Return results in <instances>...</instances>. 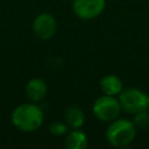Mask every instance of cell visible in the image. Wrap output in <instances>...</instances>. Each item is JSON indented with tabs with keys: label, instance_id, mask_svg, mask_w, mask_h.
Masks as SVG:
<instances>
[{
	"label": "cell",
	"instance_id": "1",
	"mask_svg": "<svg viewBox=\"0 0 149 149\" xmlns=\"http://www.w3.org/2000/svg\"><path fill=\"white\" fill-rule=\"evenodd\" d=\"M10 120L14 127L19 130L31 133L37 130L43 125L44 113L36 102L21 104L12 112Z\"/></svg>",
	"mask_w": 149,
	"mask_h": 149
},
{
	"label": "cell",
	"instance_id": "2",
	"mask_svg": "<svg viewBox=\"0 0 149 149\" xmlns=\"http://www.w3.org/2000/svg\"><path fill=\"white\" fill-rule=\"evenodd\" d=\"M105 135L109 146L115 148H125L135 140L136 126L128 119L118 118L108 122Z\"/></svg>",
	"mask_w": 149,
	"mask_h": 149
},
{
	"label": "cell",
	"instance_id": "3",
	"mask_svg": "<svg viewBox=\"0 0 149 149\" xmlns=\"http://www.w3.org/2000/svg\"><path fill=\"white\" fill-rule=\"evenodd\" d=\"M122 112L134 115L139 112L149 109V94L137 87L123 88L118 95Z\"/></svg>",
	"mask_w": 149,
	"mask_h": 149
},
{
	"label": "cell",
	"instance_id": "4",
	"mask_svg": "<svg viewBox=\"0 0 149 149\" xmlns=\"http://www.w3.org/2000/svg\"><path fill=\"white\" fill-rule=\"evenodd\" d=\"M121 105L114 95L102 94L98 97L92 105L93 115L101 122H111L118 119L121 114Z\"/></svg>",
	"mask_w": 149,
	"mask_h": 149
},
{
	"label": "cell",
	"instance_id": "5",
	"mask_svg": "<svg viewBox=\"0 0 149 149\" xmlns=\"http://www.w3.org/2000/svg\"><path fill=\"white\" fill-rule=\"evenodd\" d=\"M106 7V0H72V10L74 15L84 21H90L102 14Z\"/></svg>",
	"mask_w": 149,
	"mask_h": 149
},
{
	"label": "cell",
	"instance_id": "6",
	"mask_svg": "<svg viewBox=\"0 0 149 149\" xmlns=\"http://www.w3.org/2000/svg\"><path fill=\"white\" fill-rule=\"evenodd\" d=\"M33 31L35 36L42 41L52 38L57 31V21L49 13L38 14L33 21Z\"/></svg>",
	"mask_w": 149,
	"mask_h": 149
},
{
	"label": "cell",
	"instance_id": "7",
	"mask_svg": "<svg viewBox=\"0 0 149 149\" xmlns=\"http://www.w3.org/2000/svg\"><path fill=\"white\" fill-rule=\"evenodd\" d=\"M48 93V85L42 78H31L26 84V95L31 102L42 101Z\"/></svg>",
	"mask_w": 149,
	"mask_h": 149
},
{
	"label": "cell",
	"instance_id": "8",
	"mask_svg": "<svg viewBox=\"0 0 149 149\" xmlns=\"http://www.w3.org/2000/svg\"><path fill=\"white\" fill-rule=\"evenodd\" d=\"M102 94L118 97L123 90V83L116 74H106L100 79L99 83Z\"/></svg>",
	"mask_w": 149,
	"mask_h": 149
},
{
	"label": "cell",
	"instance_id": "9",
	"mask_svg": "<svg viewBox=\"0 0 149 149\" xmlns=\"http://www.w3.org/2000/svg\"><path fill=\"white\" fill-rule=\"evenodd\" d=\"M87 146V135L80 128H72V130L68 132L65 137V147L68 149H86Z\"/></svg>",
	"mask_w": 149,
	"mask_h": 149
},
{
	"label": "cell",
	"instance_id": "10",
	"mask_svg": "<svg viewBox=\"0 0 149 149\" xmlns=\"http://www.w3.org/2000/svg\"><path fill=\"white\" fill-rule=\"evenodd\" d=\"M64 119L70 128H81L85 123V114L77 106L68 107L64 112Z\"/></svg>",
	"mask_w": 149,
	"mask_h": 149
},
{
	"label": "cell",
	"instance_id": "11",
	"mask_svg": "<svg viewBox=\"0 0 149 149\" xmlns=\"http://www.w3.org/2000/svg\"><path fill=\"white\" fill-rule=\"evenodd\" d=\"M69 125L66 122H62V121H55L50 125L49 127V130L52 135H56V136H63V135H66L68 132H69Z\"/></svg>",
	"mask_w": 149,
	"mask_h": 149
},
{
	"label": "cell",
	"instance_id": "12",
	"mask_svg": "<svg viewBox=\"0 0 149 149\" xmlns=\"http://www.w3.org/2000/svg\"><path fill=\"white\" fill-rule=\"evenodd\" d=\"M133 116H134L133 122L136 126V128H143L149 125V111L148 109L139 112V113L134 114Z\"/></svg>",
	"mask_w": 149,
	"mask_h": 149
},
{
	"label": "cell",
	"instance_id": "13",
	"mask_svg": "<svg viewBox=\"0 0 149 149\" xmlns=\"http://www.w3.org/2000/svg\"><path fill=\"white\" fill-rule=\"evenodd\" d=\"M66 1H68V0H66Z\"/></svg>",
	"mask_w": 149,
	"mask_h": 149
}]
</instances>
